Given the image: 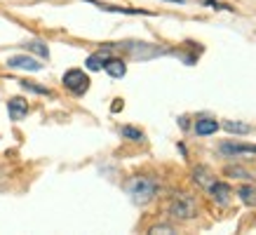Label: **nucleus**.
<instances>
[{"label":"nucleus","instance_id":"obj_1","mask_svg":"<svg viewBox=\"0 0 256 235\" xmlns=\"http://www.w3.org/2000/svg\"><path fill=\"white\" fill-rule=\"evenodd\" d=\"M158 190H160V184H158L156 176H146V174H136V176H130V179L124 181V193L130 196L134 204H144L153 202L158 196Z\"/></svg>","mask_w":256,"mask_h":235},{"label":"nucleus","instance_id":"obj_2","mask_svg":"<svg viewBox=\"0 0 256 235\" xmlns=\"http://www.w3.org/2000/svg\"><path fill=\"white\" fill-rule=\"evenodd\" d=\"M200 212V204L190 193H174L170 200V216L176 221H193Z\"/></svg>","mask_w":256,"mask_h":235},{"label":"nucleus","instance_id":"obj_3","mask_svg":"<svg viewBox=\"0 0 256 235\" xmlns=\"http://www.w3.org/2000/svg\"><path fill=\"white\" fill-rule=\"evenodd\" d=\"M62 85L66 87V90H68L73 96H82V94L90 90V78H87L85 70H80V68H68L66 73H64Z\"/></svg>","mask_w":256,"mask_h":235},{"label":"nucleus","instance_id":"obj_4","mask_svg":"<svg viewBox=\"0 0 256 235\" xmlns=\"http://www.w3.org/2000/svg\"><path fill=\"white\" fill-rule=\"evenodd\" d=\"M207 193H210L212 202L218 204V207H226V204L230 202V198H233V188L230 184H226V181H212V186L207 188Z\"/></svg>","mask_w":256,"mask_h":235},{"label":"nucleus","instance_id":"obj_5","mask_svg":"<svg viewBox=\"0 0 256 235\" xmlns=\"http://www.w3.org/2000/svg\"><path fill=\"white\" fill-rule=\"evenodd\" d=\"M8 66L10 68H22V70H42V64L31 54H14L8 59Z\"/></svg>","mask_w":256,"mask_h":235},{"label":"nucleus","instance_id":"obj_6","mask_svg":"<svg viewBox=\"0 0 256 235\" xmlns=\"http://www.w3.org/2000/svg\"><path fill=\"white\" fill-rule=\"evenodd\" d=\"M8 113H10V120H24V118L28 116V102L24 99V96H12L8 102Z\"/></svg>","mask_w":256,"mask_h":235},{"label":"nucleus","instance_id":"obj_7","mask_svg":"<svg viewBox=\"0 0 256 235\" xmlns=\"http://www.w3.org/2000/svg\"><path fill=\"white\" fill-rule=\"evenodd\" d=\"M104 70L108 73L110 78H124V76H127V64H124V59H120V56L108 54V59L104 64Z\"/></svg>","mask_w":256,"mask_h":235},{"label":"nucleus","instance_id":"obj_8","mask_svg":"<svg viewBox=\"0 0 256 235\" xmlns=\"http://www.w3.org/2000/svg\"><path fill=\"white\" fill-rule=\"evenodd\" d=\"M193 181H195V184H198L200 188H204V190H207V188L212 186V181H216V176H214V172H212L210 167H204V164H198V167L193 170Z\"/></svg>","mask_w":256,"mask_h":235},{"label":"nucleus","instance_id":"obj_9","mask_svg":"<svg viewBox=\"0 0 256 235\" xmlns=\"http://www.w3.org/2000/svg\"><path fill=\"white\" fill-rule=\"evenodd\" d=\"M85 2H92L104 12H118V14H150L146 10H136V8H120V5H108V2H99V0H85Z\"/></svg>","mask_w":256,"mask_h":235},{"label":"nucleus","instance_id":"obj_10","mask_svg":"<svg viewBox=\"0 0 256 235\" xmlns=\"http://www.w3.org/2000/svg\"><path fill=\"white\" fill-rule=\"evenodd\" d=\"M193 130H195V134H198V136H210V134H216L218 122H216V120H212V118H198Z\"/></svg>","mask_w":256,"mask_h":235},{"label":"nucleus","instance_id":"obj_11","mask_svg":"<svg viewBox=\"0 0 256 235\" xmlns=\"http://www.w3.org/2000/svg\"><path fill=\"white\" fill-rule=\"evenodd\" d=\"M106 59H108V50H106V47H101L99 52H94V54H90L85 59L87 70H104V64H106Z\"/></svg>","mask_w":256,"mask_h":235},{"label":"nucleus","instance_id":"obj_12","mask_svg":"<svg viewBox=\"0 0 256 235\" xmlns=\"http://www.w3.org/2000/svg\"><path fill=\"white\" fill-rule=\"evenodd\" d=\"M238 196L247 207H256V186L254 184H244L238 188Z\"/></svg>","mask_w":256,"mask_h":235},{"label":"nucleus","instance_id":"obj_13","mask_svg":"<svg viewBox=\"0 0 256 235\" xmlns=\"http://www.w3.org/2000/svg\"><path fill=\"white\" fill-rule=\"evenodd\" d=\"M221 153H226V156L254 153V156H256V146H244V144H221Z\"/></svg>","mask_w":256,"mask_h":235},{"label":"nucleus","instance_id":"obj_14","mask_svg":"<svg viewBox=\"0 0 256 235\" xmlns=\"http://www.w3.org/2000/svg\"><path fill=\"white\" fill-rule=\"evenodd\" d=\"M224 130L226 132H230V134H249L252 132V125H247V122H238V120H226Z\"/></svg>","mask_w":256,"mask_h":235},{"label":"nucleus","instance_id":"obj_15","mask_svg":"<svg viewBox=\"0 0 256 235\" xmlns=\"http://www.w3.org/2000/svg\"><path fill=\"white\" fill-rule=\"evenodd\" d=\"M16 82H19L24 90H28V92H33V94H40V96H52V90H50V87L36 85V82H31V80H16Z\"/></svg>","mask_w":256,"mask_h":235},{"label":"nucleus","instance_id":"obj_16","mask_svg":"<svg viewBox=\"0 0 256 235\" xmlns=\"http://www.w3.org/2000/svg\"><path fill=\"white\" fill-rule=\"evenodd\" d=\"M120 134H122V139L144 141V132H141V130H136V127H132V125H124L122 130H120Z\"/></svg>","mask_w":256,"mask_h":235},{"label":"nucleus","instance_id":"obj_17","mask_svg":"<svg viewBox=\"0 0 256 235\" xmlns=\"http://www.w3.org/2000/svg\"><path fill=\"white\" fill-rule=\"evenodd\" d=\"M26 50H31V52H36V54H40L42 59H47L50 56V50H47L45 42H40V40H31V42H26Z\"/></svg>","mask_w":256,"mask_h":235},{"label":"nucleus","instance_id":"obj_18","mask_svg":"<svg viewBox=\"0 0 256 235\" xmlns=\"http://www.w3.org/2000/svg\"><path fill=\"white\" fill-rule=\"evenodd\" d=\"M226 174H230V176H235V179H244V181H252V174L247 172V170H242V167H226Z\"/></svg>","mask_w":256,"mask_h":235},{"label":"nucleus","instance_id":"obj_19","mask_svg":"<svg viewBox=\"0 0 256 235\" xmlns=\"http://www.w3.org/2000/svg\"><path fill=\"white\" fill-rule=\"evenodd\" d=\"M148 233L150 235H160V233H176V230H174V226H167V224H160V226H153L150 228V230H148Z\"/></svg>","mask_w":256,"mask_h":235},{"label":"nucleus","instance_id":"obj_20","mask_svg":"<svg viewBox=\"0 0 256 235\" xmlns=\"http://www.w3.org/2000/svg\"><path fill=\"white\" fill-rule=\"evenodd\" d=\"M204 5H210L212 10H226V12H233L235 10L230 5H226V2H218V0H204Z\"/></svg>","mask_w":256,"mask_h":235},{"label":"nucleus","instance_id":"obj_21","mask_svg":"<svg viewBox=\"0 0 256 235\" xmlns=\"http://www.w3.org/2000/svg\"><path fill=\"white\" fill-rule=\"evenodd\" d=\"M164 2H178V5H184V0H164Z\"/></svg>","mask_w":256,"mask_h":235}]
</instances>
